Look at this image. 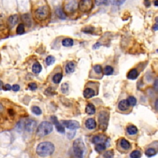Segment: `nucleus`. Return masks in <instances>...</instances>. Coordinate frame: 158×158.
<instances>
[{
  "instance_id": "obj_33",
  "label": "nucleus",
  "mask_w": 158,
  "mask_h": 158,
  "mask_svg": "<svg viewBox=\"0 0 158 158\" xmlns=\"http://www.w3.org/2000/svg\"><path fill=\"white\" fill-rule=\"evenodd\" d=\"M24 129V120H20L16 125V130L18 132H21Z\"/></svg>"
},
{
  "instance_id": "obj_10",
  "label": "nucleus",
  "mask_w": 158,
  "mask_h": 158,
  "mask_svg": "<svg viewBox=\"0 0 158 158\" xmlns=\"http://www.w3.org/2000/svg\"><path fill=\"white\" fill-rule=\"evenodd\" d=\"M51 120H52L53 124L55 125L56 129L58 132H59L61 134L65 133V129L64 125L60 123L56 117L54 116H51Z\"/></svg>"
},
{
  "instance_id": "obj_48",
  "label": "nucleus",
  "mask_w": 158,
  "mask_h": 158,
  "mask_svg": "<svg viewBox=\"0 0 158 158\" xmlns=\"http://www.w3.org/2000/svg\"><path fill=\"white\" fill-rule=\"evenodd\" d=\"M2 89H3V81L0 80V90H1Z\"/></svg>"
},
{
  "instance_id": "obj_2",
  "label": "nucleus",
  "mask_w": 158,
  "mask_h": 158,
  "mask_svg": "<svg viewBox=\"0 0 158 158\" xmlns=\"http://www.w3.org/2000/svg\"><path fill=\"white\" fill-rule=\"evenodd\" d=\"M73 151L75 156L77 158H84L86 148L82 139H77L74 141Z\"/></svg>"
},
{
  "instance_id": "obj_6",
  "label": "nucleus",
  "mask_w": 158,
  "mask_h": 158,
  "mask_svg": "<svg viewBox=\"0 0 158 158\" xmlns=\"http://www.w3.org/2000/svg\"><path fill=\"white\" fill-rule=\"evenodd\" d=\"M92 6L93 4L91 0H81L78 4L80 11L84 13L90 11Z\"/></svg>"
},
{
  "instance_id": "obj_46",
  "label": "nucleus",
  "mask_w": 158,
  "mask_h": 158,
  "mask_svg": "<svg viewBox=\"0 0 158 158\" xmlns=\"http://www.w3.org/2000/svg\"><path fill=\"white\" fill-rule=\"evenodd\" d=\"M101 47V43L98 42V43H96L93 46V49H98L100 47Z\"/></svg>"
},
{
  "instance_id": "obj_3",
  "label": "nucleus",
  "mask_w": 158,
  "mask_h": 158,
  "mask_svg": "<svg viewBox=\"0 0 158 158\" xmlns=\"http://www.w3.org/2000/svg\"><path fill=\"white\" fill-rule=\"evenodd\" d=\"M53 130V124L48 121H43L37 130V135L40 137L47 136L52 133Z\"/></svg>"
},
{
  "instance_id": "obj_13",
  "label": "nucleus",
  "mask_w": 158,
  "mask_h": 158,
  "mask_svg": "<svg viewBox=\"0 0 158 158\" xmlns=\"http://www.w3.org/2000/svg\"><path fill=\"white\" fill-rule=\"evenodd\" d=\"M130 106L129 105V104L128 103V102H127V100H121L118 106V109L120 110L121 112H126L128 111L130 108Z\"/></svg>"
},
{
  "instance_id": "obj_9",
  "label": "nucleus",
  "mask_w": 158,
  "mask_h": 158,
  "mask_svg": "<svg viewBox=\"0 0 158 158\" xmlns=\"http://www.w3.org/2000/svg\"><path fill=\"white\" fill-rule=\"evenodd\" d=\"M118 150L122 152H127L130 150L131 145L130 143L125 139H120L118 144Z\"/></svg>"
},
{
  "instance_id": "obj_32",
  "label": "nucleus",
  "mask_w": 158,
  "mask_h": 158,
  "mask_svg": "<svg viewBox=\"0 0 158 158\" xmlns=\"http://www.w3.org/2000/svg\"><path fill=\"white\" fill-rule=\"evenodd\" d=\"M114 152L113 150H108L104 152L103 155V158H114Z\"/></svg>"
},
{
  "instance_id": "obj_34",
  "label": "nucleus",
  "mask_w": 158,
  "mask_h": 158,
  "mask_svg": "<svg viewBox=\"0 0 158 158\" xmlns=\"http://www.w3.org/2000/svg\"><path fill=\"white\" fill-rule=\"evenodd\" d=\"M130 156L131 158H140L141 156V153L139 150H135L131 152Z\"/></svg>"
},
{
  "instance_id": "obj_54",
  "label": "nucleus",
  "mask_w": 158,
  "mask_h": 158,
  "mask_svg": "<svg viewBox=\"0 0 158 158\" xmlns=\"http://www.w3.org/2000/svg\"><path fill=\"white\" fill-rule=\"evenodd\" d=\"M157 53H158V49H157Z\"/></svg>"
},
{
  "instance_id": "obj_31",
  "label": "nucleus",
  "mask_w": 158,
  "mask_h": 158,
  "mask_svg": "<svg viewBox=\"0 0 158 158\" xmlns=\"http://www.w3.org/2000/svg\"><path fill=\"white\" fill-rule=\"evenodd\" d=\"M128 103L130 106H135L136 104V99L133 96H130L127 100Z\"/></svg>"
},
{
  "instance_id": "obj_53",
  "label": "nucleus",
  "mask_w": 158,
  "mask_h": 158,
  "mask_svg": "<svg viewBox=\"0 0 158 158\" xmlns=\"http://www.w3.org/2000/svg\"><path fill=\"white\" fill-rule=\"evenodd\" d=\"M0 62H1V55H0Z\"/></svg>"
},
{
  "instance_id": "obj_42",
  "label": "nucleus",
  "mask_w": 158,
  "mask_h": 158,
  "mask_svg": "<svg viewBox=\"0 0 158 158\" xmlns=\"http://www.w3.org/2000/svg\"><path fill=\"white\" fill-rule=\"evenodd\" d=\"M155 20L156 22L153 25V27H152V30H155V31H157V30H158V17H157Z\"/></svg>"
},
{
  "instance_id": "obj_11",
  "label": "nucleus",
  "mask_w": 158,
  "mask_h": 158,
  "mask_svg": "<svg viewBox=\"0 0 158 158\" xmlns=\"http://www.w3.org/2000/svg\"><path fill=\"white\" fill-rule=\"evenodd\" d=\"M37 122L32 119H28L24 121V130L28 132H32L36 127Z\"/></svg>"
},
{
  "instance_id": "obj_23",
  "label": "nucleus",
  "mask_w": 158,
  "mask_h": 158,
  "mask_svg": "<svg viewBox=\"0 0 158 158\" xmlns=\"http://www.w3.org/2000/svg\"><path fill=\"white\" fill-rule=\"evenodd\" d=\"M156 153H157V151L153 147L148 148H147L146 150L145 151V155L148 157H151L152 156H155Z\"/></svg>"
},
{
  "instance_id": "obj_16",
  "label": "nucleus",
  "mask_w": 158,
  "mask_h": 158,
  "mask_svg": "<svg viewBox=\"0 0 158 158\" xmlns=\"http://www.w3.org/2000/svg\"><path fill=\"white\" fill-rule=\"evenodd\" d=\"M75 64L74 62H72V61H70V62L68 63L65 65V72L66 74H69L71 73H73L75 70Z\"/></svg>"
},
{
  "instance_id": "obj_15",
  "label": "nucleus",
  "mask_w": 158,
  "mask_h": 158,
  "mask_svg": "<svg viewBox=\"0 0 158 158\" xmlns=\"http://www.w3.org/2000/svg\"><path fill=\"white\" fill-rule=\"evenodd\" d=\"M96 95H97L96 93V91L91 88H86L84 91V96L86 99L92 98Z\"/></svg>"
},
{
  "instance_id": "obj_52",
  "label": "nucleus",
  "mask_w": 158,
  "mask_h": 158,
  "mask_svg": "<svg viewBox=\"0 0 158 158\" xmlns=\"http://www.w3.org/2000/svg\"><path fill=\"white\" fill-rule=\"evenodd\" d=\"M155 5L156 6H158V0H155Z\"/></svg>"
},
{
  "instance_id": "obj_50",
  "label": "nucleus",
  "mask_w": 158,
  "mask_h": 158,
  "mask_svg": "<svg viewBox=\"0 0 158 158\" xmlns=\"http://www.w3.org/2000/svg\"><path fill=\"white\" fill-rule=\"evenodd\" d=\"M155 107H156V110L158 111V99L156 100V104H155Z\"/></svg>"
},
{
  "instance_id": "obj_47",
  "label": "nucleus",
  "mask_w": 158,
  "mask_h": 158,
  "mask_svg": "<svg viewBox=\"0 0 158 158\" xmlns=\"http://www.w3.org/2000/svg\"><path fill=\"white\" fill-rule=\"evenodd\" d=\"M8 113L11 116H14V114H15L14 111L13 109H8Z\"/></svg>"
},
{
  "instance_id": "obj_5",
  "label": "nucleus",
  "mask_w": 158,
  "mask_h": 158,
  "mask_svg": "<svg viewBox=\"0 0 158 158\" xmlns=\"http://www.w3.org/2000/svg\"><path fill=\"white\" fill-rule=\"evenodd\" d=\"M109 119V112L106 110H103L100 111L98 116V122L99 127L101 130L105 131L107 129V127L108 125Z\"/></svg>"
},
{
  "instance_id": "obj_40",
  "label": "nucleus",
  "mask_w": 158,
  "mask_h": 158,
  "mask_svg": "<svg viewBox=\"0 0 158 158\" xmlns=\"http://www.w3.org/2000/svg\"><path fill=\"white\" fill-rule=\"evenodd\" d=\"M45 94L47 95H55V92L54 90L52 88V87H49L47 89V90L45 91Z\"/></svg>"
},
{
  "instance_id": "obj_36",
  "label": "nucleus",
  "mask_w": 158,
  "mask_h": 158,
  "mask_svg": "<svg viewBox=\"0 0 158 158\" xmlns=\"http://www.w3.org/2000/svg\"><path fill=\"white\" fill-rule=\"evenodd\" d=\"M126 0H110L111 3L114 6H120L123 4Z\"/></svg>"
},
{
  "instance_id": "obj_28",
  "label": "nucleus",
  "mask_w": 158,
  "mask_h": 158,
  "mask_svg": "<svg viewBox=\"0 0 158 158\" xmlns=\"http://www.w3.org/2000/svg\"><path fill=\"white\" fill-rule=\"evenodd\" d=\"M31 111L32 112V113L35 114V115H41L42 114V109H40V107L37 106H33L31 108Z\"/></svg>"
},
{
  "instance_id": "obj_37",
  "label": "nucleus",
  "mask_w": 158,
  "mask_h": 158,
  "mask_svg": "<svg viewBox=\"0 0 158 158\" xmlns=\"http://www.w3.org/2000/svg\"><path fill=\"white\" fill-rule=\"evenodd\" d=\"M61 91L63 94H67L69 91V85L64 83L61 85Z\"/></svg>"
},
{
  "instance_id": "obj_41",
  "label": "nucleus",
  "mask_w": 158,
  "mask_h": 158,
  "mask_svg": "<svg viewBox=\"0 0 158 158\" xmlns=\"http://www.w3.org/2000/svg\"><path fill=\"white\" fill-rule=\"evenodd\" d=\"M29 88L31 90H35L37 88V85L35 83H30L29 84Z\"/></svg>"
},
{
  "instance_id": "obj_44",
  "label": "nucleus",
  "mask_w": 158,
  "mask_h": 158,
  "mask_svg": "<svg viewBox=\"0 0 158 158\" xmlns=\"http://www.w3.org/2000/svg\"><path fill=\"white\" fill-rule=\"evenodd\" d=\"M12 89L11 86L9 84H6L4 86H3V90L6 91H9Z\"/></svg>"
},
{
  "instance_id": "obj_19",
  "label": "nucleus",
  "mask_w": 158,
  "mask_h": 158,
  "mask_svg": "<svg viewBox=\"0 0 158 158\" xmlns=\"http://www.w3.org/2000/svg\"><path fill=\"white\" fill-rule=\"evenodd\" d=\"M85 113L89 115H93L96 113V108L95 106L93 104L89 103L86 106L85 108Z\"/></svg>"
},
{
  "instance_id": "obj_39",
  "label": "nucleus",
  "mask_w": 158,
  "mask_h": 158,
  "mask_svg": "<svg viewBox=\"0 0 158 158\" xmlns=\"http://www.w3.org/2000/svg\"><path fill=\"white\" fill-rule=\"evenodd\" d=\"M93 70L96 74H101L103 72V69H102V67L100 65H95L93 67Z\"/></svg>"
},
{
  "instance_id": "obj_12",
  "label": "nucleus",
  "mask_w": 158,
  "mask_h": 158,
  "mask_svg": "<svg viewBox=\"0 0 158 158\" xmlns=\"http://www.w3.org/2000/svg\"><path fill=\"white\" fill-rule=\"evenodd\" d=\"M19 20V17L17 14H14L10 16L7 22V25L8 27V29H12L13 28L15 25H16Z\"/></svg>"
},
{
  "instance_id": "obj_35",
  "label": "nucleus",
  "mask_w": 158,
  "mask_h": 158,
  "mask_svg": "<svg viewBox=\"0 0 158 158\" xmlns=\"http://www.w3.org/2000/svg\"><path fill=\"white\" fill-rule=\"evenodd\" d=\"M55 62V58L53 56H48L46 58V63L48 65H51L54 63Z\"/></svg>"
},
{
  "instance_id": "obj_26",
  "label": "nucleus",
  "mask_w": 158,
  "mask_h": 158,
  "mask_svg": "<svg viewBox=\"0 0 158 158\" xmlns=\"http://www.w3.org/2000/svg\"><path fill=\"white\" fill-rule=\"evenodd\" d=\"M63 79V74L61 73H57L53 77V82L56 84H59Z\"/></svg>"
},
{
  "instance_id": "obj_38",
  "label": "nucleus",
  "mask_w": 158,
  "mask_h": 158,
  "mask_svg": "<svg viewBox=\"0 0 158 158\" xmlns=\"http://www.w3.org/2000/svg\"><path fill=\"white\" fill-rule=\"evenodd\" d=\"M109 0H95V3L98 6L101 5H108L109 4Z\"/></svg>"
},
{
  "instance_id": "obj_49",
  "label": "nucleus",
  "mask_w": 158,
  "mask_h": 158,
  "mask_svg": "<svg viewBox=\"0 0 158 158\" xmlns=\"http://www.w3.org/2000/svg\"><path fill=\"white\" fill-rule=\"evenodd\" d=\"M155 86L156 89V90H158V80H156V81H155Z\"/></svg>"
},
{
  "instance_id": "obj_51",
  "label": "nucleus",
  "mask_w": 158,
  "mask_h": 158,
  "mask_svg": "<svg viewBox=\"0 0 158 158\" xmlns=\"http://www.w3.org/2000/svg\"><path fill=\"white\" fill-rule=\"evenodd\" d=\"M3 110V106L2 105L1 103H0V113H1V112H2V111Z\"/></svg>"
},
{
  "instance_id": "obj_45",
  "label": "nucleus",
  "mask_w": 158,
  "mask_h": 158,
  "mask_svg": "<svg viewBox=\"0 0 158 158\" xmlns=\"http://www.w3.org/2000/svg\"><path fill=\"white\" fill-rule=\"evenodd\" d=\"M75 132H69V133L68 134L67 136H68V138H69V139H72V138H73V137L75 136Z\"/></svg>"
},
{
  "instance_id": "obj_8",
  "label": "nucleus",
  "mask_w": 158,
  "mask_h": 158,
  "mask_svg": "<svg viewBox=\"0 0 158 158\" xmlns=\"http://www.w3.org/2000/svg\"><path fill=\"white\" fill-rule=\"evenodd\" d=\"M61 122L65 127L69 130H74L79 129L80 127L79 122L74 120H63Z\"/></svg>"
},
{
  "instance_id": "obj_24",
  "label": "nucleus",
  "mask_w": 158,
  "mask_h": 158,
  "mask_svg": "<svg viewBox=\"0 0 158 158\" xmlns=\"http://www.w3.org/2000/svg\"><path fill=\"white\" fill-rule=\"evenodd\" d=\"M105 139V136L103 135H96L93 138L92 142L95 144L100 143H103Z\"/></svg>"
},
{
  "instance_id": "obj_21",
  "label": "nucleus",
  "mask_w": 158,
  "mask_h": 158,
  "mask_svg": "<svg viewBox=\"0 0 158 158\" xmlns=\"http://www.w3.org/2000/svg\"><path fill=\"white\" fill-rule=\"evenodd\" d=\"M21 18L24 23L26 25L27 27H30V25H31V18H30V16L29 14H23Z\"/></svg>"
},
{
  "instance_id": "obj_4",
  "label": "nucleus",
  "mask_w": 158,
  "mask_h": 158,
  "mask_svg": "<svg viewBox=\"0 0 158 158\" xmlns=\"http://www.w3.org/2000/svg\"><path fill=\"white\" fill-rule=\"evenodd\" d=\"M50 15V8L48 6H43L36 9L35 12V16L38 20L43 21L47 20Z\"/></svg>"
},
{
  "instance_id": "obj_27",
  "label": "nucleus",
  "mask_w": 158,
  "mask_h": 158,
  "mask_svg": "<svg viewBox=\"0 0 158 158\" xmlns=\"http://www.w3.org/2000/svg\"><path fill=\"white\" fill-rule=\"evenodd\" d=\"M103 73L106 75H111L114 73V69L111 65H106L103 69Z\"/></svg>"
},
{
  "instance_id": "obj_1",
  "label": "nucleus",
  "mask_w": 158,
  "mask_h": 158,
  "mask_svg": "<svg viewBox=\"0 0 158 158\" xmlns=\"http://www.w3.org/2000/svg\"><path fill=\"white\" fill-rule=\"evenodd\" d=\"M55 150V146L53 143L48 141L40 143L37 147V154L42 157H48L53 154Z\"/></svg>"
},
{
  "instance_id": "obj_29",
  "label": "nucleus",
  "mask_w": 158,
  "mask_h": 158,
  "mask_svg": "<svg viewBox=\"0 0 158 158\" xmlns=\"http://www.w3.org/2000/svg\"><path fill=\"white\" fill-rule=\"evenodd\" d=\"M106 148V146L104 143H100L96 144L95 146V150L97 152H101L104 151Z\"/></svg>"
},
{
  "instance_id": "obj_7",
  "label": "nucleus",
  "mask_w": 158,
  "mask_h": 158,
  "mask_svg": "<svg viewBox=\"0 0 158 158\" xmlns=\"http://www.w3.org/2000/svg\"><path fill=\"white\" fill-rule=\"evenodd\" d=\"M78 4L76 0H68L64 5V11L67 13H72L77 9Z\"/></svg>"
},
{
  "instance_id": "obj_18",
  "label": "nucleus",
  "mask_w": 158,
  "mask_h": 158,
  "mask_svg": "<svg viewBox=\"0 0 158 158\" xmlns=\"http://www.w3.org/2000/svg\"><path fill=\"white\" fill-rule=\"evenodd\" d=\"M127 132L130 135H135L138 133V129L134 125H130L127 127Z\"/></svg>"
},
{
  "instance_id": "obj_17",
  "label": "nucleus",
  "mask_w": 158,
  "mask_h": 158,
  "mask_svg": "<svg viewBox=\"0 0 158 158\" xmlns=\"http://www.w3.org/2000/svg\"><path fill=\"white\" fill-rule=\"evenodd\" d=\"M139 72L136 69H131L127 74V78L130 80H135L139 77Z\"/></svg>"
},
{
  "instance_id": "obj_22",
  "label": "nucleus",
  "mask_w": 158,
  "mask_h": 158,
  "mask_svg": "<svg viewBox=\"0 0 158 158\" xmlns=\"http://www.w3.org/2000/svg\"><path fill=\"white\" fill-rule=\"evenodd\" d=\"M56 14L57 15L58 17L61 19H66V15L64 12L63 9L61 7H58L56 9Z\"/></svg>"
},
{
  "instance_id": "obj_30",
  "label": "nucleus",
  "mask_w": 158,
  "mask_h": 158,
  "mask_svg": "<svg viewBox=\"0 0 158 158\" xmlns=\"http://www.w3.org/2000/svg\"><path fill=\"white\" fill-rule=\"evenodd\" d=\"M25 32V26L24 24H20L16 29V33L18 35H22Z\"/></svg>"
},
{
  "instance_id": "obj_25",
  "label": "nucleus",
  "mask_w": 158,
  "mask_h": 158,
  "mask_svg": "<svg viewBox=\"0 0 158 158\" xmlns=\"http://www.w3.org/2000/svg\"><path fill=\"white\" fill-rule=\"evenodd\" d=\"M62 45L64 46V47H72V46L74 45V40L72 38H64L62 42Z\"/></svg>"
},
{
  "instance_id": "obj_43",
  "label": "nucleus",
  "mask_w": 158,
  "mask_h": 158,
  "mask_svg": "<svg viewBox=\"0 0 158 158\" xmlns=\"http://www.w3.org/2000/svg\"><path fill=\"white\" fill-rule=\"evenodd\" d=\"M12 90L14 91H18L20 90V86L17 84H15V85H13Z\"/></svg>"
},
{
  "instance_id": "obj_14",
  "label": "nucleus",
  "mask_w": 158,
  "mask_h": 158,
  "mask_svg": "<svg viewBox=\"0 0 158 158\" xmlns=\"http://www.w3.org/2000/svg\"><path fill=\"white\" fill-rule=\"evenodd\" d=\"M86 128L88 130H94L96 127V120L93 118H89L85 121Z\"/></svg>"
},
{
  "instance_id": "obj_20",
  "label": "nucleus",
  "mask_w": 158,
  "mask_h": 158,
  "mask_svg": "<svg viewBox=\"0 0 158 158\" xmlns=\"http://www.w3.org/2000/svg\"><path fill=\"white\" fill-rule=\"evenodd\" d=\"M42 70V66L39 62L35 63L32 66V71L35 74H38Z\"/></svg>"
}]
</instances>
